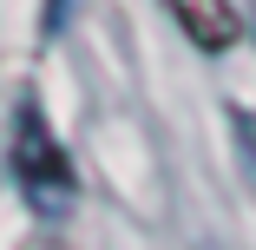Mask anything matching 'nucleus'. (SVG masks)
Returning a JSON list of instances; mask_svg holds the SVG:
<instances>
[{
	"mask_svg": "<svg viewBox=\"0 0 256 250\" xmlns=\"http://www.w3.org/2000/svg\"><path fill=\"white\" fill-rule=\"evenodd\" d=\"M72 14H79V0H46V7H40V33H46V40L66 33V27H72Z\"/></svg>",
	"mask_w": 256,
	"mask_h": 250,
	"instance_id": "nucleus-4",
	"label": "nucleus"
},
{
	"mask_svg": "<svg viewBox=\"0 0 256 250\" xmlns=\"http://www.w3.org/2000/svg\"><path fill=\"white\" fill-rule=\"evenodd\" d=\"M171 20L184 27V40L197 46V53H230V46L243 40V20L230 0H164Z\"/></svg>",
	"mask_w": 256,
	"mask_h": 250,
	"instance_id": "nucleus-2",
	"label": "nucleus"
},
{
	"mask_svg": "<svg viewBox=\"0 0 256 250\" xmlns=\"http://www.w3.org/2000/svg\"><path fill=\"white\" fill-rule=\"evenodd\" d=\"M7 171H14L20 197H26L40 217H66V211H72V197H79V171H72L66 145L53 138V125H46V112L33 106V99H20V106H14Z\"/></svg>",
	"mask_w": 256,
	"mask_h": 250,
	"instance_id": "nucleus-1",
	"label": "nucleus"
},
{
	"mask_svg": "<svg viewBox=\"0 0 256 250\" xmlns=\"http://www.w3.org/2000/svg\"><path fill=\"white\" fill-rule=\"evenodd\" d=\"M230 132H236V158H243V178L256 184V112H250V106H230Z\"/></svg>",
	"mask_w": 256,
	"mask_h": 250,
	"instance_id": "nucleus-3",
	"label": "nucleus"
}]
</instances>
